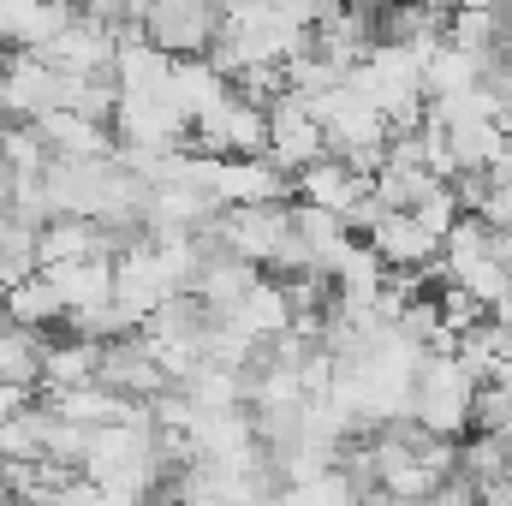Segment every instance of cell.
Segmentation results:
<instances>
[{
  "mask_svg": "<svg viewBox=\"0 0 512 506\" xmlns=\"http://www.w3.org/2000/svg\"><path fill=\"white\" fill-rule=\"evenodd\" d=\"M352 90H358L370 108H382L387 126H417V120L429 114L423 54L405 48V42H393V36H382V42L352 66Z\"/></svg>",
  "mask_w": 512,
  "mask_h": 506,
  "instance_id": "cell-1",
  "label": "cell"
},
{
  "mask_svg": "<svg viewBox=\"0 0 512 506\" xmlns=\"http://www.w3.org/2000/svg\"><path fill=\"white\" fill-rule=\"evenodd\" d=\"M477 393H483V376L453 346H435L411 387V417L435 435H465L477 423Z\"/></svg>",
  "mask_w": 512,
  "mask_h": 506,
  "instance_id": "cell-2",
  "label": "cell"
},
{
  "mask_svg": "<svg viewBox=\"0 0 512 506\" xmlns=\"http://www.w3.org/2000/svg\"><path fill=\"white\" fill-rule=\"evenodd\" d=\"M209 233H215L221 251H239L268 268L274 256L286 251V239H292V197H280V203H227L209 221Z\"/></svg>",
  "mask_w": 512,
  "mask_h": 506,
  "instance_id": "cell-3",
  "label": "cell"
},
{
  "mask_svg": "<svg viewBox=\"0 0 512 506\" xmlns=\"http://www.w3.org/2000/svg\"><path fill=\"white\" fill-rule=\"evenodd\" d=\"M120 143H149V149H197L191 143V114L179 108L173 90H120L114 108Z\"/></svg>",
  "mask_w": 512,
  "mask_h": 506,
  "instance_id": "cell-4",
  "label": "cell"
},
{
  "mask_svg": "<svg viewBox=\"0 0 512 506\" xmlns=\"http://www.w3.org/2000/svg\"><path fill=\"white\" fill-rule=\"evenodd\" d=\"M48 108H66V72L42 48H12L0 72V120H36Z\"/></svg>",
  "mask_w": 512,
  "mask_h": 506,
  "instance_id": "cell-5",
  "label": "cell"
},
{
  "mask_svg": "<svg viewBox=\"0 0 512 506\" xmlns=\"http://www.w3.org/2000/svg\"><path fill=\"white\" fill-rule=\"evenodd\" d=\"M191 143L209 155H262L268 149V108L233 90L227 102H215L209 114L191 120Z\"/></svg>",
  "mask_w": 512,
  "mask_h": 506,
  "instance_id": "cell-6",
  "label": "cell"
},
{
  "mask_svg": "<svg viewBox=\"0 0 512 506\" xmlns=\"http://www.w3.org/2000/svg\"><path fill=\"white\" fill-rule=\"evenodd\" d=\"M268 155L280 161V167H310L316 155H328V131H322V114L310 108V96H298V90H280L274 102H268Z\"/></svg>",
  "mask_w": 512,
  "mask_h": 506,
  "instance_id": "cell-7",
  "label": "cell"
},
{
  "mask_svg": "<svg viewBox=\"0 0 512 506\" xmlns=\"http://www.w3.org/2000/svg\"><path fill=\"white\" fill-rule=\"evenodd\" d=\"M173 292H185V286L167 274V262H161V251H155L149 233L131 239L126 251L114 256V298H120L126 310H137V322H143L161 298H173Z\"/></svg>",
  "mask_w": 512,
  "mask_h": 506,
  "instance_id": "cell-8",
  "label": "cell"
},
{
  "mask_svg": "<svg viewBox=\"0 0 512 506\" xmlns=\"http://www.w3.org/2000/svg\"><path fill=\"white\" fill-rule=\"evenodd\" d=\"M143 30L167 54H209V42L221 30V0H155Z\"/></svg>",
  "mask_w": 512,
  "mask_h": 506,
  "instance_id": "cell-9",
  "label": "cell"
},
{
  "mask_svg": "<svg viewBox=\"0 0 512 506\" xmlns=\"http://www.w3.org/2000/svg\"><path fill=\"white\" fill-rule=\"evenodd\" d=\"M364 239L376 245V256H382L393 274L435 268V256H441V233H429V227L417 221V209H382L376 227H370Z\"/></svg>",
  "mask_w": 512,
  "mask_h": 506,
  "instance_id": "cell-10",
  "label": "cell"
},
{
  "mask_svg": "<svg viewBox=\"0 0 512 506\" xmlns=\"http://www.w3.org/2000/svg\"><path fill=\"white\" fill-rule=\"evenodd\" d=\"M102 381H108V387H120V393H131V399H155L173 376L161 370L155 340H149L143 328H131V334H120V340H108V346H102Z\"/></svg>",
  "mask_w": 512,
  "mask_h": 506,
  "instance_id": "cell-11",
  "label": "cell"
},
{
  "mask_svg": "<svg viewBox=\"0 0 512 506\" xmlns=\"http://www.w3.org/2000/svg\"><path fill=\"white\" fill-rule=\"evenodd\" d=\"M292 179H298V203H322V209H334V215H352V209L376 191L370 173L352 167V161H340V155H316V161L298 167Z\"/></svg>",
  "mask_w": 512,
  "mask_h": 506,
  "instance_id": "cell-12",
  "label": "cell"
},
{
  "mask_svg": "<svg viewBox=\"0 0 512 506\" xmlns=\"http://www.w3.org/2000/svg\"><path fill=\"white\" fill-rule=\"evenodd\" d=\"M36 131L48 137V149L54 155H114L120 143V131H108V120H90V114H78V108H48V114H36Z\"/></svg>",
  "mask_w": 512,
  "mask_h": 506,
  "instance_id": "cell-13",
  "label": "cell"
},
{
  "mask_svg": "<svg viewBox=\"0 0 512 506\" xmlns=\"http://www.w3.org/2000/svg\"><path fill=\"white\" fill-rule=\"evenodd\" d=\"M42 274L60 286L66 310L108 304L114 298V256H72V262H42Z\"/></svg>",
  "mask_w": 512,
  "mask_h": 506,
  "instance_id": "cell-14",
  "label": "cell"
},
{
  "mask_svg": "<svg viewBox=\"0 0 512 506\" xmlns=\"http://www.w3.org/2000/svg\"><path fill=\"white\" fill-rule=\"evenodd\" d=\"M30 274H42V221L6 203L0 209V280L18 286Z\"/></svg>",
  "mask_w": 512,
  "mask_h": 506,
  "instance_id": "cell-15",
  "label": "cell"
},
{
  "mask_svg": "<svg viewBox=\"0 0 512 506\" xmlns=\"http://www.w3.org/2000/svg\"><path fill=\"white\" fill-rule=\"evenodd\" d=\"M173 96H179V108L197 120V114H209L215 102L233 96V78H227L209 54H179V66H173Z\"/></svg>",
  "mask_w": 512,
  "mask_h": 506,
  "instance_id": "cell-16",
  "label": "cell"
},
{
  "mask_svg": "<svg viewBox=\"0 0 512 506\" xmlns=\"http://www.w3.org/2000/svg\"><path fill=\"white\" fill-rule=\"evenodd\" d=\"M102 346H108V340H84V334H72V340H48V352H42V393H54V387H78V381H96L102 376Z\"/></svg>",
  "mask_w": 512,
  "mask_h": 506,
  "instance_id": "cell-17",
  "label": "cell"
},
{
  "mask_svg": "<svg viewBox=\"0 0 512 506\" xmlns=\"http://www.w3.org/2000/svg\"><path fill=\"white\" fill-rule=\"evenodd\" d=\"M256 280H262V262H251V256H239V251H215L209 262H203V274H197L191 292H203L215 310H233Z\"/></svg>",
  "mask_w": 512,
  "mask_h": 506,
  "instance_id": "cell-18",
  "label": "cell"
},
{
  "mask_svg": "<svg viewBox=\"0 0 512 506\" xmlns=\"http://www.w3.org/2000/svg\"><path fill=\"white\" fill-rule=\"evenodd\" d=\"M6 316L24 322V328H54V322H66L72 310H66V298H60V286H54L48 274H30V280L6 286Z\"/></svg>",
  "mask_w": 512,
  "mask_h": 506,
  "instance_id": "cell-19",
  "label": "cell"
},
{
  "mask_svg": "<svg viewBox=\"0 0 512 506\" xmlns=\"http://www.w3.org/2000/svg\"><path fill=\"white\" fill-rule=\"evenodd\" d=\"M447 149H453L459 173L465 167H495L501 149H507V126L501 120H453L447 126Z\"/></svg>",
  "mask_w": 512,
  "mask_h": 506,
  "instance_id": "cell-20",
  "label": "cell"
},
{
  "mask_svg": "<svg viewBox=\"0 0 512 506\" xmlns=\"http://www.w3.org/2000/svg\"><path fill=\"white\" fill-rule=\"evenodd\" d=\"M489 316H495V322H501V328L512 334V286L501 292V298H495V310H489Z\"/></svg>",
  "mask_w": 512,
  "mask_h": 506,
  "instance_id": "cell-21",
  "label": "cell"
},
{
  "mask_svg": "<svg viewBox=\"0 0 512 506\" xmlns=\"http://www.w3.org/2000/svg\"><path fill=\"white\" fill-rule=\"evenodd\" d=\"M495 435H501V441H507V447H512V411H507V417H501V429H495Z\"/></svg>",
  "mask_w": 512,
  "mask_h": 506,
  "instance_id": "cell-22",
  "label": "cell"
},
{
  "mask_svg": "<svg viewBox=\"0 0 512 506\" xmlns=\"http://www.w3.org/2000/svg\"><path fill=\"white\" fill-rule=\"evenodd\" d=\"M0 501H12V483H6V477H0Z\"/></svg>",
  "mask_w": 512,
  "mask_h": 506,
  "instance_id": "cell-23",
  "label": "cell"
}]
</instances>
